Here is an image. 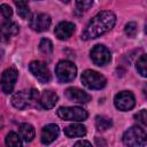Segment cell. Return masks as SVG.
<instances>
[{
	"instance_id": "6da1fadb",
	"label": "cell",
	"mask_w": 147,
	"mask_h": 147,
	"mask_svg": "<svg viewBox=\"0 0 147 147\" xmlns=\"http://www.w3.org/2000/svg\"><path fill=\"white\" fill-rule=\"evenodd\" d=\"M116 23V15L110 10H103L98 13L86 25L85 30L82 32L83 40H91L102 36L103 33L110 31Z\"/></svg>"
},
{
	"instance_id": "7a4b0ae2",
	"label": "cell",
	"mask_w": 147,
	"mask_h": 147,
	"mask_svg": "<svg viewBox=\"0 0 147 147\" xmlns=\"http://www.w3.org/2000/svg\"><path fill=\"white\" fill-rule=\"evenodd\" d=\"M39 98H40L39 92L36 88L23 90L13 95L11 103L17 109H24L26 107H30L37 103V101H39Z\"/></svg>"
},
{
	"instance_id": "3957f363",
	"label": "cell",
	"mask_w": 147,
	"mask_h": 147,
	"mask_svg": "<svg viewBox=\"0 0 147 147\" xmlns=\"http://www.w3.org/2000/svg\"><path fill=\"white\" fill-rule=\"evenodd\" d=\"M147 141V134L144 129L132 126L123 134V142L126 146H144Z\"/></svg>"
},
{
	"instance_id": "277c9868",
	"label": "cell",
	"mask_w": 147,
	"mask_h": 147,
	"mask_svg": "<svg viewBox=\"0 0 147 147\" xmlns=\"http://www.w3.org/2000/svg\"><path fill=\"white\" fill-rule=\"evenodd\" d=\"M56 114L63 121L74 122H83L88 116L87 111L82 107H60Z\"/></svg>"
},
{
	"instance_id": "5b68a950",
	"label": "cell",
	"mask_w": 147,
	"mask_h": 147,
	"mask_svg": "<svg viewBox=\"0 0 147 147\" xmlns=\"http://www.w3.org/2000/svg\"><path fill=\"white\" fill-rule=\"evenodd\" d=\"M55 74H56L57 79L61 83H69L75 79L76 74H77V68L72 62L63 60L56 64Z\"/></svg>"
},
{
	"instance_id": "8992f818",
	"label": "cell",
	"mask_w": 147,
	"mask_h": 147,
	"mask_svg": "<svg viewBox=\"0 0 147 147\" xmlns=\"http://www.w3.org/2000/svg\"><path fill=\"white\" fill-rule=\"evenodd\" d=\"M82 83L90 90H101L106 86L107 80L105 76L94 70H85L82 74Z\"/></svg>"
},
{
	"instance_id": "52a82bcc",
	"label": "cell",
	"mask_w": 147,
	"mask_h": 147,
	"mask_svg": "<svg viewBox=\"0 0 147 147\" xmlns=\"http://www.w3.org/2000/svg\"><path fill=\"white\" fill-rule=\"evenodd\" d=\"M90 55H91V60L93 61V63L99 67L108 64L111 60V54L109 49L103 45H95L91 49Z\"/></svg>"
},
{
	"instance_id": "ba28073f",
	"label": "cell",
	"mask_w": 147,
	"mask_h": 147,
	"mask_svg": "<svg viewBox=\"0 0 147 147\" xmlns=\"http://www.w3.org/2000/svg\"><path fill=\"white\" fill-rule=\"evenodd\" d=\"M29 70L42 84L44 83H48L52 79L51 71H49L48 67L41 61H32L29 64Z\"/></svg>"
},
{
	"instance_id": "9c48e42d",
	"label": "cell",
	"mask_w": 147,
	"mask_h": 147,
	"mask_svg": "<svg viewBox=\"0 0 147 147\" xmlns=\"http://www.w3.org/2000/svg\"><path fill=\"white\" fill-rule=\"evenodd\" d=\"M114 103H115V107L117 109H119L122 111H126V110H130L134 107L136 99H134V95L132 94V92L122 91V92L116 94V96L114 99Z\"/></svg>"
},
{
	"instance_id": "30bf717a",
	"label": "cell",
	"mask_w": 147,
	"mask_h": 147,
	"mask_svg": "<svg viewBox=\"0 0 147 147\" xmlns=\"http://www.w3.org/2000/svg\"><path fill=\"white\" fill-rule=\"evenodd\" d=\"M17 77H18V72L15 68H8L3 71L1 76V88L3 93L8 94L13 92Z\"/></svg>"
},
{
	"instance_id": "8fae6325",
	"label": "cell",
	"mask_w": 147,
	"mask_h": 147,
	"mask_svg": "<svg viewBox=\"0 0 147 147\" xmlns=\"http://www.w3.org/2000/svg\"><path fill=\"white\" fill-rule=\"evenodd\" d=\"M51 23H52V20L49 17V15H47V14H37V15H33L30 18V22H29L30 28L33 31H37V32L47 31L48 28L51 26Z\"/></svg>"
},
{
	"instance_id": "7c38bea8",
	"label": "cell",
	"mask_w": 147,
	"mask_h": 147,
	"mask_svg": "<svg viewBox=\"0 0 147 147\" xmlns=\"http://www.w3.org/2000/svg\"><path fill=\"white\" fill-rule=\"evenodd\" d=\"M64 94L69 100L77 103H87L91 100V95L78 87H69L65 90Z\"/></svg>"
},
{
	"instance_id": "4fadbf2b",
	"label": "cell",
	"mask_w": 147,
	"mask_h": 147,
	"mask_svg": "<svg viewBox=\"0 0 147 147\" xmlns=\"http://www.w3.org/2000/svg\"><path fill=\"white\" fill-rule=\"evenodd\" d=\"M75 24L71 23V22H60L56 26H55V30H54V33L55 36L60 39V40H67L69 39L72 33L75 32Z\"/></svg>"
},
{
	"instance_id": "5bb4252c",
	"label": "cell",
	"mask_w": 147,
	"mask_h": 147,
	"mask_svg": "<svg viewBox=\"0 0 147 147\" xmlns=\"http://www.w3.org/2000/svg\"><path fill=\"white\" fill-rule=\"evenodd\" d=\"M59 133H60V129L56 124H47L41 130L40 140L44 145H49L57 138Z\"/></svg>"
},
{
	"instance_id": "9a60e30c",
	"label": "cell",
	"mask_w": 147,
	"mask_h": 147,
	"mask_svg": "<svg viewBox=\"0 0 147 147\" xmlns=\"http://www.w3.org/2000/svg\"><path fill=\"white\" fill-rule=\"evenodd\" d=\"M57 99H59V96L55 92H53L51 90H45L40 94L39 103L44 109H51L56 105Z\"/></svg>"
},
{
	"instance_id": "2e32d148",
	"label": "cell",
	"mask_w": 147,
	"mask_h": 147,
	"mask_svg": "<svg viewBox=\"0 0 147 147\" xmlns=\"http://www.w3.org/2000/svg\"><path fill=\"white\" fill-rule=\"evenodd\" d=\"M18 133L22 138L23 141L25 142H30L33 140L34 138V134H36V131L33 129V126L29 123H22L20 126H18Z\"/></svg>"
},
{
	"instance_id": "e0dca14e",
	"label": "cell",
	"mask_w": 147,
	"mask_h": 147,
	"mask_svg": "<svg viewBox=\"0 0 147 147\" xmlns=\"http://www.w3.org/2000/svg\"><path fill=\"white\" fill-rule=\"evenodd\" d=\"M18 31H20V26L15 22L6 21L1 25V34H2L3 39H9L10 37L16 36L18 33Z\"/></svg>"
},
{
	"instance_id": "ac0fdd59",
	"label": "cell",
	"mask_w": 147,
	"mask_h": 147,
	"mask_svg": "<svg viewBox=\"0 0 147 147\" xmlns=\"http://www.w3.org/2000/svg\"><path fill=\"white\" fill-rule=\"evenodd\" d=\"M64 134L69 138H76V137H84L86 134V127L82 124L75 123L64 129Z\"/></svg>"
},
{
	"instance_id": "d6986e66",
	"label": "cell",
	"mask_w": 147,
	"mask_h": 147,
	"mask_svg": "<svg viewBox=\"0 0 147 147\" xmlns=\"http://www.w3.org/2000/svg\"><path fill=\"white\" fill-rule=\"evenodd\" d=\"M113 125V122L109 117L107 116H96L95 117V127L98 129V131H106L108 130L110 126Z\"/></svg>"
},
{
	"instance_id": "ffe728a7",
	"label": "cell",
	"mask_w": 147,
	"mask_h": 147,
	"mask_svg": "<svg viewBox=\"0 0 147 147\" xmlns=\"http://www.w3.org/2000/svg\"><path fill=\"white\" fill-rule=\"evenodd\" d=\"M17 7V14L22 18H28L30 16V9L28 5V0H14Z\"/></svg>"
},
{
	"instance_id": "44dd1931",
	"label": "cell",
	"mask_w": 147,
	"mask_h": 147,
	"mask_svg": "<svg viewBox=\"0 0 147 147\" xmlns=\"http://www.w3.org/2000/svg\"><path fill=\"white\" fill-rule=\"evenodd\" d=\"M21 136H18L15 132H9L6 137V145L7 146H14V147H20L22 146V140Z\"/></svg>"
},
{
	"instance_id": "7402d4cb",
	"label": "cell",
	"mask_w": 147,
	"mask_h": 147,
	"mask_svg": "<svg viewBox=\"0 0 147 147\" xmlns=\"http://www.w3.org/2000/svg\"><path fill=\"white\" fill-rule=\"evenodd\" d=\"M136 67H137L138 74H140L142 77L147 78V54H144L139 57Z\"/></svg>"
},
{
	"instance_id": "603a6c76",
	"label": "cell",
	"mask_w": 147,
	"mask_h": 147,
	"mask_svg": "<svg viewBox=\"0 0 147 147\" xmlns=\"http://www.w3.org/2000/svg\"><path fill=\"white\" fill-rule=\"evenodd\" d=\"M39 51L44 54V55H49L53 52V42L47 39V38H42L39 42Z\"/></svg>"
},
{
	"instance_id": "cb8c5ba5",
	"label": "cell",
	"mask_w": 147,
	"mask_h": 147,
	"mask_svg": "<svg viewBox=\"0 0 147 147\" xmlns=\"http://www.w3.org/2000/svg\"><path fill=\"white\" fill-rule=\"evenodd\" d=\"M124 31H125L126 36H129V37H131V38H132V37H136L137 31H138V29H137V23H136V22H129V23L125 25Z\"/></svg>"
},
{
	"instance_id": "d4e9b609",
	"label": "cell",
	"mask_w": 147,
	"mask_h": 147,
	"mask_svg": "<svg viewBox=\"0 0 147 147\" xmlns=\"http://www.w3.org/2000/svg\"><path fill=\"white\" fill-rule=\"evenodd\" d=\"M134 119L141 124V125H147V110L142 109L140 111H138L136 115H134Z\"/></svg>"
},
{
	"instance_id": "484cf974",
	"label": "cell",
	"mask_w": 147,
	"mask_h": 147,
	"mask_svg": "<svg viewBox=\"0 0 147 147\" xmlns=\"http://www.w3.org/2000/svg\"><path fill=\"white\" fill-rule=\"evenodd\" d=\"M0 10H1V15H2V17H3L6 21H8V20L11 17V15H13V10H11V8H10L8 5H6V3H2V5L0 6Z\"/></svg>"
},
{
	"instance_id": "4316f807",
	"label": "cell",
	"mask_w": 147,
	"mask_h": 147,
	"mask_svg": "<svg viewBox=\"0 0 147 147\" xmlns=\"http://www.w3.org/2000/svg\"><path fill=\"white\" fill-rule=\"evenodd\" d=\"M76 2L78 8L82 10H86L93 5V0H76Z\"/></svg>"
},
{
	"instance_id": "83f0119b",
	"label": "cell",
	"mask_w": 147,
	"mask_h": 147,
	"mask_svg": "<svg viewBox=\"0 0 147 147\" xmlns=\"http://www.w3.org/2000/svg\"><path fill=\"white\" fill-rule=\"evenodd\" d=\"M75 145H76V146H79V145H87V146H91V142H90V141H86V140H80V141H77Z\"/></svg>"
},
{
	"instance_id": "f1b7e54d",
	"label": "cell",
	"mask_w": 147,
	"mask_h": 147,
	"mask_svg": "<svg viewBox=\"0 0 147 147\" xmlns=\"http://www.w3.org/2000/svg\"><path fill=\"white\" fill-rule=\"evenodd\" d=\"M60 1H62V2H65V3H68L70 0H60Z\"/></svg>"
}]
</instances>
